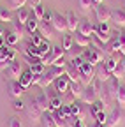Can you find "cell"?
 I'll return each mask as SVG.
<instances>
[{
	"label": "cell",
	"instance_id": "6da1fadb",
	"mask_svg": "<svg viewBox=\"0 0 125 127\" xmlns=\"http://www.w3.org/2000/svg\"><path fill=\"white\" fill-rule=\"evenodd\" d=\"M99 87H100L99 79H93L90 85H86L85 87V92L81 95V102L86 104V106H90V104H93L95 101H99Z\"/></svg>",
	"mask_w": 125,
	"mask_h": 127
},
{
	"label": "cell",
	"instance_id": "7a4b0ae2",
	"mask_svg": "<svg viewBox=\"0 0 125 127\" xmlns=\"http://www.w3.org/2000/svg\"><path fill=\"white\" fill-rule=\"evenodd\" d=\"M95 71H97V65H93L90 62H83V65L79 67V81L85 87L90 85L95 79Z\"/></svg>",
	"mask_w": 125,
	"mask_h": 127
},
{
	"label": "cell",
	"instance_id": "3957f363",
	"mask_svg": "<svg viewBox=\"0 0 125 127\" xmlns=\"http://www.w3.org/2000/svg\"><path fill=\"white\" fill-rule=\"evenodd\" d=\"M25 109H26V117H28L30 124H32V125H39L41 120H42V111H41V108L37 106L35 99L30 101V104L25 106Z\"/></svg>",
	"mask_w": 125,
	"mask_h": 127
},
{
	"label": "cell",
	"instance_id": "277c9868",
	"mask_svg": "<svg viewBox=\"0 0 125 127\" xmlns=\"http://www.w3.org/2000/svg\"><path fill=\"white\" fill-rule=\"evenodd\" d=\"M83 60L93 64V65H99L100 62H104V55H102L100 50H97V48H93V46H92L90 50H85V53H83Z\"/></svg>",
	"mask_w": 125,
	"mask_h": 127
},
{
	"label": "cell",
	"instance_id": "5b68a950",
	"mask_svg": "<svg viewBox=\"0 0 125 127\" xmlns=\"http://www.w3.org/2000/svg\"><path fill=\"white\" fill-rule=\"evenodd\" d=\"M64 55H65V50L64 48H60V46H55V48H51V51H50V55H46L44 58H42V64L44 65H53V64L56 62V60H60V58H64Z\"/></svg>",
	"mask_w": 125,
	"mask_h": 127
},
{
	"label": "cell",
	"instance_id": "8992f818",
	"mask_svg": "<svg viewBox=\"0 0 125 127\" xmlns=\"http://www.w3.org/2000/svg\"><path fill=\"white\" fill-rule=\"evenodd\" d=\"M51 27H53V30L60 32V34H65V32H69V30H67V20H65V16H62L60 12H53Z\"/></svg>",
	"mask_w": 125,
	"mask_h": 127
},
{
	"label": "cell",
	"instance_id": "52a82bcc",
	"mask_svg": "<svg viewBox=\"0 0 125 127\" xmlns=\"http://www.w3.org/2000/svg\"><path fill=\"white\" fill-rule=\"evenodd\" d=\"M7 92L12 99H21L23 97V94H25V88L21 87L20 81H14V79H9V83H7Z\"/></svg>",
	"mask_w": 125,
	"mask_h": 127
},
{
	"label": "cell",
	"instance_id": "ba28073f",
	"mask_svg": "<svg viewBox=\"0 0 125 127\" xmlns=\"http://www.w3.org/2000/svg\"><path fill=\"white\" fill-rule=\"evenodd\" d=\"M23 74V67H21V64L18 60H14L9 64V67H7V78L9 79H14V81H20V78Z\"/></svg>",
	"mask_w": 125,
	"mask_h": 127
},
{
	"label": "cell",
	"instance_id": "9c48e42d",
	"mask_svg": "<svg viewBox=\"0 0 125 127\" xmlns=\"http://www.w3.org/2000/svg\"><path fill=\"white\" fill-rule=\"evenodd\" d=\"M95 18H97V23H109L111 21V11H109V7H106L104 4L95 5Z\"/></svg>",
	"mask_w": 125,
	"mask_h": 127
},
{
	"label": "cell",
	"instance_id": "30bf717a",
	"mask_svg": "<svg viewBox=\"0 0 125 127\" xmlns=\"http://www.w3.org/2000/svg\"><path fill=\"white\" fill-rule=\"evenodd\" d=\"M123 120V109L122 108H113L111 113L107 115V127H118Z\"/></svg>",
	"mask_w": 125,
	"mask_h": 127
},
{
	"label": "cell",
	"instance_id": "8fae6325",
	"mask_svg": "<svg viewBox=\"0 0 125 127\" xmlns=\"http://www.w3.org/2000/svg\"><path fill=\"white\" fill-rule=\"evenodd\" d=\"M120 79H116L115 76H111L106 81V90H107V94H109V97H111L113 101H116V97H118V90H120Z\"/></svg>",
	"mask_w": 125,
	"mask_h": 127
},
{
	"label": "cell",
	"instance_id": "7c38bea8",
	"mask_svg": "<svg viewBox=\"0 0 125 127\" xmlns=\"http://www.w3.org/2000/svg\"><path fill=\"white\" fill-rule=\"evenodd\" d=\"M55 92L56 94H65V92H69V87H71V79L67 78V76H62V78H56L55 79Z\"/></svg>",
	"mask_w": 125,
	"mask_h": 127
},
{
	"label": "cell",
	"instance_id": "4fadbf2b",
	"mask_svg": "<svg viewBox=\"0 0 125 127\" xmlns=\"http://www.w3.org/2000/svg\"><path fill=\"white\" fill-rule=\"evenodd\" d=\"M65 20H67V30L71 32V34H76L77 32V27H79V18L72 12V11H69L67 14H65Z\"/></svg>",
	"mask_w": 125,
	"mask_h": 127
},
{
	"label": "cell",
	"instance_id": "5bb4252c",
	"mask_svg": "<svg viewBox=\"0 0 125 127\" xmlns=\"http://www.w3.org/2000/svg\"><path fill=\"white\" fill-rule=\"evenodd\" d=\"M39 34H41L46 41H51V39H53V27H51V21L42 20L41 25H39Z\"/></svg>",
	"mask_w": 125,
	"mask_h": 127
},
{
	"label": "cell",
	"instance_id": "9a60e30c",
	"mask_svg": "<svg viewBox=\"0 0 125 127\" xmlns=\"http://www.w3.org/2000/svg\"><path fill=\"white\" fill-rule=\"evenodd\" d=\"M34 99H35V102H37V106L41 108L42 113L50 111V97H48V94H46V92H39Z\"/></svg>",
	"mask_w": 125,
	"mask_h": 127
},
{
	"label": "cell",
	"instance_id": "2e32d148",
	"mask_svg": "<svg viewBox=\"0 0 125 127\" xmlns=\"http://www.w3.org/2000/svg\"><path fill=\"white\" fill-rule=\"evenodd\" d=\"M113 74L107 71V67H106V64L104 62H100L99 65H97V71H95V79H99V81H102V83H106L109 78H111Z\"/></svg>",
	"mask_w": 125,
	"mask_h": 127
},
{
	"label": "cell",
	"instance_id": "e0dca14e",
	"mask_svg": "<svg viewBox=\"0 0 125 127\" xmlns=\"http://www.w3.org/2000/svg\"><path fill=\"white\" fill-rule=\"evenodd\" d=\"M69 92L74 95L76 101H81V95H83V92H85V85H83L81 81H71Z\"/></svg>",
	"mask_w": 125,
	"mask_h": 127
},
{
	"label": "cell",
	"instance_id": "ac0fdd59",
	"mask_svg": "<svg viewBox=\"0 0 125 127\" xmlns=\"http://www.w3.org/2000/svg\"><path fill=\"white\" fill-rule=\"evenodd\" d=\"M21 39H23V37H21L14 28L9 30V32H5V46H11V48H12L14 44H18Z\"/></svg>",
	"mask_w": 125,
	"mask_h": 127
},
{
	"label": "cell",
	"instance_id": "d6986e66",
	"mask_svg": "<svg viewBox=\"0 0 125 127\" xmlns=\"http://www.w3.org/2000/svg\"><path fill=\"white\" fill-rule=\"evenodd\" d=\"M111 21L118 28H125V11H111Z\"/></svg>",
	"mask_w": 125,
	"mask_h": 127
},
{
	"label": "cell",
	"instance_id": "ffe728a7",
	"mask_svg": "<svg viewBox=\"0 0 125 127\" xmlns=\"http://www.w3.org/2000/svg\"><path fill=\"white\" fill-rule=\"evenodd\" d=\"M48 97H50V111H58L62 106H64L60 94H56V95H50V94H48Z\"/></svg>",
	"mask_w": 125,
	"mask_h": 127
},
{
	"label": "cell",
	"instance_id": "44dd1931",
	"mask_svg": "<svg viewBox=\"0 0 125 127\" xmlns=\"http://www.w3.org/2000/svg\"><path fill=\"white\" fill-rule=\"evenodd\" d=\"M77 32L83 34V35H86V37H90V35L93 34V25H92L88 20H83V21L79 23V27H77Z\"/></svg>",
	"mask_w": 125,
	"mask_h": 127
},
{
	"label": "cell",
	"instance_id": "7402d4cb",
	"mask_svg": "<svg viewBox=\"0 0 125 127\" xmlns=\"http://www.w3.org/2000/svg\"><path fill=\"white\" fill-rule=\"evenodd\" d=\"M41 124L44 127H56V124H55V113H53V111H46V113H42Z\"/></svg>",
	"mask_w": 125,
	"mask_h": 127
},
{
	"label": "cell",
	"instance_id": "603a6c76",
	"mask_svg": "<svg viewBox=\"0 0 125 127\" xmlns=\"http://www.w3.org/2000/svg\"><path fill=\"white\" fill-rule=\"evenodd\" d=\"M74 44L79 46V48H88L90 46V37L79 34V32H76V34H74Z\"/></svg>",
	"mask_w": 125,
	"mask_h": 127
},
{
	"label": "cell",
	"instance_id": "cb8c5ba5",
	"mask_svg": "<svg viewBox=\"0 0 125 127\" xmlns=\"http://www.w3.org/2000/svg\"><path fill=\"white\" fill-rule=\"evenodd\" d=\"M65 76L71 79V81H79V69L74 67L72 64H69L67 69H65Z\"/></svg>",
	"mask_w": 125,
	"mask_h": 127
},
{
	"label": "cell",
	"instance_id": "d4e9b609",
	"mask_svg": "<svg viewBox=\"0 0 125 127\" xmlns=\"http://www.w3.org/2000/svg\"><path fill=\"white\" fill-rule=\"evenodd\" d=\"M32 78H34V74H32V71H23V74H21V78H20V83H21V87L26 90L30 85H32Z\"/></svg>",
	"mask_w": 125,
	"mask_h": 127
},
{
	"label": "cell",
	"instance_id": "484cf974",
	"mask_svg": "<svg viewBox=\"0 0 125 127\" xmlns=\"http://www.w3.org/2000/svg\"><path fill=\"white\" fill-rule=\"evenodd\" d=\"M26 32H28V34H35V32L39 30V20L37 18H34V16H32V12H30V20L26 21Z\"/></svg>",
	"mask_w": 125,
	"mask_h": 127
},
{
	"label": "cell",
	"instance_id": "4316f807",
	"mask_svg": "<svg viewBox=\"0 0 125 127\" xmlns=\"http://www.w3.org/2000/svg\"><path fill=\"white\" fill-rule=\"evenodd\" d=\"M104 64H106V67H107V71L111 72V74H113V72H115V71L118 69V65H120V62L116 60V57H115V55H111V57H107V58L104 60Z\"/></svg>",
	"mask_w": 125,
	"mask_h": 127
},
{
	"label": "cell",
	"instance_id": "83f0119b",
	"mask_svg": "<svg viewBox=\"0 0 125 127\" xmlns=\"http://www.w3.org/2000/svg\"><path fill=\"white\" fill-rule=\"evenodd\" d=\"M30 20V11L28 9H20V11H16V21H20L21 25H26V21Z\"/></svg>",
	"mask_w": 125,
	"mask_h": 127
},
{
	"label": "cell",
	"instance_id": "f1b7e54d",
	"mask_svg": "<svg viewBox=\"0 0 125 127\" xmlns=\"http://www.w3.org/2000/svg\"><path fill=\"white\" fill-rule=\"evenodd\" d=\"M51 83H55V78L51 76V72H50L48 69H46V72H44L42 78H41V85H39V87H41V88H48Z\"/></svg>",
	"mask_w": 125,
	"mask_h": 127
},
{
	"label": "cell",
	"instance_id": "f546056e",
	"mask_svg": "<svg viewBox=\"0 0 125 127\" xmlns=\"http://www.w3.org/2000/svg\"><path fill=\"white\" fill-rule=\"evenodd\" d=\"M0 21H4V23L12 21V12L9 7H0Z\"/></svg>",
	"mask_w": 125,
	"mask_h": 127
},
{
	"label": "cell",
	"instance_id": "4dcf8cb0",
	"mask_svg": "<svg viewBox=\"0 0 125 127\" xmlns=\"http://www.w3.org/2000/svg\"><path fill=\"white\" fill-rule=\"evenodd\" d=\"M72 46H74V35L65 34V35H64V39H62V48H64L65 51H69Z\"/></svg>",
	"mask_w": 125,
	"mask_h": 127
},
{
	"label": "cell",
	"instance_id": "1f68e13d",
	"mask_svg": "<svg viewBox=\"0 0 125 127\" xmlns=\"http://www.w3.org/2000/svg\"><path fill=\"white\" fill-rule=\"evenodd\" d=\"M48 71L51 72V76L56 79V78H62V76H65V69L64 67H58V65H50Z\"/></svg>",
	"mask_w": 125,
	"mask_h": 127
},
{
	"label": "cell",
	"instance_id": "d6a6232c",
	"mask_svg": "<svg viewBox=\"0 0 125 127\" xmlns=\"http://www.w3.org/2000/svg\"><path fill=\"white\" fill-rule=\"evenodd\" d=\"M28 4V0H9V9L12 11H20V9H23L25 5Z\"/></svg>",
	"mask_w": 125,
	"mask_h": 127
},
{
	"label": "cell",
	"instance_id": "836d02e7",
	"mask_svg": "<svg viewBox=\"0 0 125 127\" xmlns=\"http://www.w3.org/2000/svg\"><path fill=\"white\" fill-rule=\"evenodd\" d=\"M69 109H71V115L77 118V117H79V113H81V109H83V104H81L79 101H74V102L69 106Z\"/></svg>",
	"mask_w": 125,
	"mask_h": 127
},
{
	"label": "cell",
	"instance_id": "e575fe53",
	"mask_svg": "<svg viewBox=\"0 0 125 127\" xmlns=\"http://www.w3.org/2000/svg\"><path fill=\"white\" fill-rule=\"evenodd\" d=\"M106 108H104V104L100 102V101H95L93 104H90V115L92 117H95L97 113H100V111H104Z\"/></svg>",
	"mask_w": 125,
	"mask_h": 127
},
{
	"label": "cell",
	"instance_id": "d590c367",
	"mask_svg": "<svg viewBox=\"0 0 125 127\" xmlns=\"http://www.w3.org/2000/svg\"><path fill=\"white\" fill-rule=\"evenodd\" d=\"M44 14H46V11H44V7H42L41 4H39V5H34V9H32V16H34V18H37L39 21H42Z\"/></svg>",
	"mask_w": 125,
	"mask_h": 127
},
{
	"label": "cell",
	"instance_id": "8d00e7d4",
	"mask_svg": "<svg viewBox=\"0 0 125 127\" xmlns=\"http://www.w3.org/2000/svg\"><path fill=\"white\" fill-rule=\"evenodd\" d=\"M116 102H118V108H125V85H120V90H118V97H116Z\"/></svg>",
	"mask_w": 125,
	"mask_h": 127
},
{
	"label": "cell",
	"instance_id": "74e56055",
	"mask_svg": "<svg viewBox=\"0 0 125 127\" xmlns=\"http://www.w3.org/2000/svg\"><path fill=\"white\" fill-rule=\"evenodd\" d=\"M30 71H32V74H44L46 72V65H44L42 62H39V64L30 65Z\"/></svg>",
	"mask_w": 125,
	"mask_h": 127
},
{
	"label": "cell",
	"instance_id": "f35d334b",
	"mask_svg": "<svg viewBox=\"0 0 125 127\" xmlns=\"http://www.w3.org/2000/svg\"><path fill=\"white\" fill-rule=\"evenodd\" d=\"M77 4H79L81 11H90V9L93 7V2H92V0H77Z\"/></svg>",
	"mask_w": 125,
	"mask_h": 127
},
{
	"label": "cell",
	"instance_id": "ab89813d",
	"mask_svg": "<svg viewBox=\"0 0 125 127\" xmlns=\"http://www.w3.org/2000/svg\"><path fill=\"white\" fill-rule=\"evenodd\" d=\"M44 41H46V39H44L41 34H34V35H32V41H30V42H32V44H35V46L39 48V46H41Z\"/></svg>",
	"mask_w": 125,
	"mask_h": 127
},
{
	"label": "cell",
	"instance_id": "60d3db41",
	"mask_svg": "<svg viewBox=\"0 0 125 127\" xmlns=\"http://www.w3.org/2000/svg\"><path fill=\"white\" fill-rule=\"evenodd\" d=\"M97 120V124H107V115L104 113V111H100V113H97L95 117H93Z\"/></svg>",
	"mask_w": 125,
	"mask_h": 127
},
{
	"label": "cell",
	"instance_id": "b9f144b4",
	"mask_svg": "<svg viewBox=\"0 0 125 127\" xmlns=\"http://www.w3.org/2000/svg\"><path fill=\"white\" fill-rule=\"evenodd\" d=\"M9 127H23V124L18 117H11L9 118Z\"/></svg>",
	"mask_w": 125,
	"mask_h": 127
},
{
	"label": "cell",
	"instance_id": "7bdbcfd3",
	"mask_svg": "<svg viewBox=\"0 0 125 127\" xmlns=\"http://www.w3.org/2000/svg\"><path fill=\"white\" fill-rule=\"evenodd\" d=\"M12 108H14V111H21V109H25V104H23V101H21V99H14Z\"/></svg>",
	"mask_w": 125,
	"mask_h": 127
},
{
	"label": "cell",
	"instance_id": "ee69618b",
	"mask_svg": "<svg viewBox=\"0 0 125 127\" xmlns=\"http://www.w3.org/2000/svg\"><path fill=\"white\" fill-rule=\"evenodd\" d=\"M113 76H115L116 79H123V78H125V72H123V69H122V67L118 65V69H116V71L113 72Z\"/></svg>",
	"mask_w": 125,
	"mask_h": 127
},
{
	"label": "cell",
	"instance_id": "f6af8a7d",
	"mask_svg": "<svg viewBox=\"0 0 125 127\" xmlns=\"http://www.w3.org/2000/svg\"><path fill=\"white\" fill-rule=\"evenodd\" d=\"M72 127H86V120H83V118H76V122H74Z\"/></svg>",
	"mask_w": 125,
	"mask_h": 127
},
{
	"label": "cell",
	"instance_id": "bcb514c9",
	"mask_svg": "<svg viewBox=\"0 0 125 127\" xmlns=\"http://www.w3.org/2000/svg\"><path fill=\"white\" fill-rule=\"evenodd\" d=\"M41 78H42V74H34V78H32V85H41Z\"/></svg>",
	"mask_w": 125,
	"mask_h": 127
},
{
	"label": "cell",
	"instance_id": "7dc6e473",
	"mask_svg": "<svg viewBox=\"0 0 125 127\" xmlns=\"http://www.w3.org/2000/svg\"><path fill=\"white\" fill-rule=\"evenodd\" d=\"M122 35H123V34H122ZM118 53L125 57V37H122V46H120V51H118Z\"/></svg>",
	"mask_w": 125,
	"mask_h": 127
},
{
	"label": "cell",
	"instance_id": "c3c4849f",
	"mask_svg": "<svg viewBox=\"0 0 125 127\" xmlns=\"http://www.w3.org/2000/svg\"><path fill=\"white\" fill-rule=\"evenodd\" d=\"M28 4L34 7V5H39V4H41V0H28Z\"/></svg>",
	"mask_w": 125,
	"mask_h": 127
},
{
	"label": "cell",
	"instance_id": "681fc988",
	"mask_svg": "<svg viewBox=\"0 0 125 127\" xmlns=\"http://www.w3.org/2000/svg\"><path fill=\"white\" fill-rule=\"evenodd\" d=\"M0 37L5 39V30H4V27H0Z\"/></svg>",
	"mask_w": 125,
	"mask_h": 127
},
{
	"label": "cell",
	"instance_id": "f907efd6",
	"mask_svg": "<svg viewBox=\"0 0 125 127\" xmlns=\"http://www.w3.org/2000/svg\"><path fill=\"white\" fill-rule=\"evenodd\" d=\"M120 67H122V69H123V72H125V57H123V58H122V62H120Z\"/></svg>",
	"mask_w": 125,
	"mask_h": 127
},
{
	"label": "cell",
	"instance_id": "816d5d0a",
	"mask_svg": "<svg viewBox=\"0 0 125 127\" xmlns=\"http://www.w3.org/2000/svg\"><path fill=\"white\" fill-rule=\"evenodd\" d=\"M92 2H93V5H100V4H102V0H92Z\"/></svg>",
	"mask_w": 125,
	"mask_h": 127
},
{
	"label": "cell",
	"instance_id": "f5cc1de1",
	"mask_svg": "<svg viewBox=\"0 0 125 127\" xmlns=\"http://www.w3.org/2000/svg\"><path fill=\"white\" fill-rule=\"evenodd\" d=\"M0 46H5V39H2V37H0Z\"/></svg>",
	"mask_w": 125,
	"mask_h": 127
},
{
	"label": "cell",
	"instance_id": "db71d44e",
	"mask_svg": "<svg viewBox=\"0 0 125 127\" xmlns=\"http://www.w3.org/2000/svg\"><path fill=\"white\" fill-rule=\"evenodd\" d=\"M123 11H125V0H123Z\"/></svg>",
	"mask_w": 125,
	"mask_h": 127
},
{
	"label": "cell",
	"instance_id": "11a10c76",
	"mask_svg": "<svg viewBox=\"0 0 125 127\" xmlns=\"http://www.w3.org/2000/svg\"><path fill=\"white\" fill-rule=\"evenodd\" d=\"M123 37H125V28H123Z\"/></svg>",
	"mask_w": 125,
	"mask_h": 127
}]
</instances>
